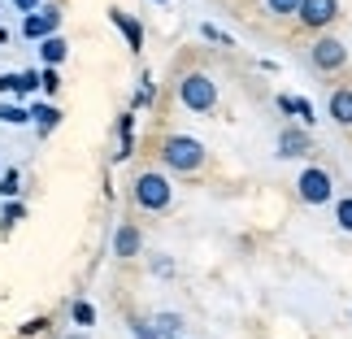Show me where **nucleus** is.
Returning a JSON list of instances; mask_svg holds the SVG:
<instances>
[{
  "instance_id": "f257e3e1",
  "label": "nucleus",
  "mask_w": 352,
  "mask_h": 339,
  "mask_svg": "<svg viewBox=\"0 0 352 339\" xmlns=\"http://www.w3.org/2000/svg\"><path fill=\"white\" fill-rule=\"evenodd\" d=\"M161 161L179 174H192V170L205 166V144L192 140V135H170V140L161 144Z\"/></svg>"
},
{
  "instance_id": "f03ea898",
  "label": "nucleus",
  "mask_w": 352,
  "mask_h": 339,
  "mask_svg": "<svg viewBox=\"0 0 352 339\" xmlns=\"http://www.w3.org/2000/svg\"><path fill=\"white\" fill-rule=\"evenodd\" d=\"M179 100H183L192 113H209L213 105H218V83H213L209 74L192 70V74H183V78H179Z\"/></svg>"
},
{
  "instance_id": "7ed1b4c3",
  "label": "nucleus",
  "mask_w": 352,
  "mask_h": 339,
  "mask_svg": "<svg viewBox=\"0 0 352 339\" xmlns=\"http://www.w3.org/2000/svg\"><path fill=\"white\" fill-rule=\"evenodd\" d=\"M170 179L166 174H140L135 179V200H140V209H153V213H161L170 205Z\"/></svg>"
},
{
  "instance_id": "20e7f679",
  "label": "nucleus",
  "mask_w": 352,
  "mask_h": 339,
  "mask_svg": "<svg viewBox=\"0 0 352 339\" xmlns=\"http://www.w3.org/2000/svg\"><path fill=\"white\" fill-rule=\"evenodd\" d=\"M296 192H300L305 205H327V200H331V174L318 170V166L300 170V179H296Z\"/></svg>"
},
{
  "instance_id": "39448f33",
  "label": "nucleus",
  "mask_w": 352,
  "mask_h": 339,
  "mask_svg": "<svg viewBox=\"0 0 352 339\" xmlns=\"http://www.w3.org/2000/svg\"><path fill=\"white\" fill-rule=\"evenodd\" d=\"M309 61H314L322 74H335V70H344V61H348V48H344L335 35H322L318 44L309 48Z\"/></svg>"
},
{
  "instance_id": "423d86ee",
  "label": "nucleus",
  "mask_w": 352,
  "mask_h": 339,
  "mask_svg": "<svg viewBox=\"0 0 352 339\" xmlns=\"http://www.w3.org/2000/svg\"><path fill=\"white\" fill-rule=\"evenodd\" d=\"M335 13H340V0H300L296 18H300L305 26H314V31H322V26L335 22Z\"/></svg>"
},
{
  "instance_id": "0eeeda50",
  "label": "nucleus",
  "mask_w": 352,
  "mask_h": 339,
  "mask_svg": "<svg viewBox=\"0 0 352 339\" xmlns=\"http://www.w3.org/2000/svg\"><path fill=\"white\" fill-rule=\"evenodd\" d=\"M61 26V13L52 9V5H44V9H35V13H26V22H22V35L26 39H44V35H52Z\"/></svg>"
},
{
  "instance_id": "6e6552de",
  "label": "nucleus",
  "mask_w": 352,
  "mask_h": 339,
  "mask_svg": "<svg viewBox=\"0 0 352 339\" xmlns=\"http://www.w3.org/2000/svg\"><path fill=\"white\" fill-rule=\"evenodd\" d=\"M109 18H113V26H118V31L126 35V48H131V52H140V48H144V26L135 22V18H126L122 9H109Z\"/></svg>"
},
{
  "instance_id": "1a4fd4ad",
  "label": "nucleus",
  "mask_w": 352,
  "mask_h": 339,
  "mask_svg": "<svg viewBox=\"0 0 352 339\" xmlns=\"http://www.w3.org/2000/svg\"><path fill=\"white\" fill-rule=\"evenodd\" d=\"M309 153V135L305 131H296V127H287L278 135V157H305Z\"/></svg>"
},
{
  "instance_id": "9d476101",
  "label": "nucleus",
  "mask_w": 352,
  "mask_h": 339,
  "mask_svg": "<svg viewBox=\"0 0 352 339\" xmlns=\"http://www.w3.org/2000/svg\"><path fill=\"white\" fill-rule=\"evenodd\" d=\"M331 118L340 122V127H352V91L348 87H340V91H331Z\"/></svg>"
},
{
  "instance_id": "9b49d317",
  "label": "nucleus",
  "mask_w": 352,
  "mask_h": 339,
  "mask_svg": "<svg viewBox=\"0 0 352 339\" xmlns=\"http://www.w3.org/2000/svg\"><path fill=\"white\" fill-rule=\"evenodd\" d=\"M113 252H118V256H135V252H140V230H135V226H118Z\"/></svg>"
},
{
  "instance_id": "f8f14e48",
  "label": "nucleus",
  "mask_w": 352,
  "mask_h": 339,
  "mask_svg": "<svg viewBox=\"0 0 352 339\" xmlns=\"http://www.w3.org/2000/svg\"><path fill=\"white\" fill-rule=\"evenodd\" d=\"M39 57L48 65H61L65 61V39L61 35H44V44H39Z\"/></svg>"
},
{
  "instance_id": "ddd939ff",
  "label": "nucleus",
  "mask_w": 352,
  "mask_h": 339,
  "mask_svg": "<svg viewBox=\"0 0 352 339\" xmlns=\"http://www.w3.org/2000/svg\"><path fill=\"white\" fill-rule=\"evenodd\" d=\"M278 109H283V113H296L300 122H314V105H309L305 96H300V100H296V96H278Z\"/></svg>"
},
{
  "instance_id": "4468645a",
  "label": "nucleus",
  "mask_w": 352,
  "mask_h": 339,
  "mask_svg": "<svg viewBox=\"0 0 352 339\" xmlns=\"http://www.w3.org/2000/svg\"><path fill=\"white\" fill-rule=\"evenodd\" d=\"M31 118H35V127L48 135V131L61 122V109H52V105H35V109H31Z\"/></svg>"
},
{
  "instance_id": "2eb2a0df",
  "label": "nucleus",
  "mask_w": 352,
  "mask_h": 339,
  "mask_svg": "<svg viewBox=\"0 0 352 339\" xmlns=\"http://www.w3.org/2000/svg\"><path fill=\"white\" fill-rule=\"evenodd\" d=\"M0 122H5V127H22V122H31V109H22V105H0Z\"/></svg>"
},
{
  "instance_id": "dca6fc26",
  "label": "nucleus",
  "mask_w": 352,
  "mask_h": 339,
  "mask_svg": "<svg viewBox=\"0 0 352 339\" xmlns=\"http://www.w3.org/2000/svg\"><path fill=\"white\" fill-rule=\"evenodd\" d=\"M153 327H157L161 335H179V331H183V318H179V314H157Z\"/></svg>"
},
{
  "instance_id": "f3484780",
  "label": "nucleus",
  "mask_w": 352,
  "mask_h": 339,
  "mask_svg": "<svg viewBox=\"0 0 352 339\" xmlns=\"http://www.w3.org/2000/svg\"><path fill=\"white\" fill-rule=\"evenodd\" d=\"M265 9L274 13V18H296V9H300V0H265Z\"/></svg>"
},
{
  "instance_id": "a211bd4d",
  "label": "nucleus",
  "mask_w": 352,
  "mask_h": 339,
  "mask_svg": "<svg viewBox=\"0 0 352 339\" xmlns=\"http://www.w3.org/2000/svg\"><path fill=\"white\" fill-rule=\"evenodd\" d=\"M335 222H340V230H352V196L335 200Z\"/></svg>"
},
{
  "instance_id": "6ab92c4d",
  "label": "nucleus",
  "mask_w": 352,
  "mask_h": 339,
  "mask_svg": "<svg viewBox=\"0 0 352 339\" xmlns=\"http://www.w3.org/2000/svg\"><path fill=\"white\" fill-rule=\"evenodd\" d=\"M74 322H78V327H91V322H96V309H91L87 300H78L74 305Z\"/></svg>"
},
{
  "instance_id": "aec40b11",
  "label": "nucleus",
  "mask_w": 352,
  "mask_h": 339,
  "mask_svg": "<svg viewBox=\"0 0 352 339\" xmlns=\"http://www.w3.org/2000/svg\"><path fill=\"white\" fill-rule=\"evenodd\" d=\"M0 196H18V170H9L5 179H0Z\"/></svg>"
},
{
  "instance_id": "412c9836",
  "label": "nucleus",
  "mask_w": 352,
  "mask_h": 339,
  "mask_svg": "<svg viewBox=\"0 0 352 339\" xmlns=\"http://www.w3.org/2000/svg\"><path fill=\"white\" fill-rule=\"evenodd\" d=\"M39 87H44V91H57V87H61V78H57V70H52V65L39 74Z\"/></svg>"
},
{
  "instance_id": "4be33fe9",
  "label": "nucleus",
  "mask_w": 352,
  "mask_h": 339,
  "mask_svg": "<svg viewBox=\"0 0 352 339\" xmlns=\"http://www.w3.org/2000/svg\"><path fill=\"white\" fill-rule=\"evenodd\" d=\"M135 339H161L153 322H135Z\"/></svg>"
},
{
  "instance_id": "5701e85b",
  "label": "nucleus",
  "mask_w": 352,
  "mask_h": 339,
  "mask_svg": "<svg viewBox=\"0 0 352 339\" xmlns=\"http://www.w3.org/2000/svg\"><path fill=\"white\" fill-rule=\"evenodd\" d=\"M200 35H205V39H213V44H231V35H222L218 26H200Z\"/></svg>"
},
{
  "instance_id": "b1692460",
  "label": "nucleus",
  "mask_w": 352,
  "mask_h": 339,
  "mask_svg": "<svg viewBox=\"0 0 352 339\" xmlns=\"http://www.w3.org/2000/svg\"><path fill=\"white\" fill-rule=\"evenodd\" d=\"M22 218V205H5V222H18Z\"/></svg>"
},
{
  "instance_id": "393cba45",
  "label": "nucleus",
  "mask_w": 352,
  "mask_h": 339,
  "mask_svg": "<svg viewBox=\"0 0 352 339\" xmlns=\"http://www.w3.org/2000/svg\"><path fill=\"white\" fill-rule=\"evenodd\" d=\"M13 5H18L22 13H35V9H39V0H13Z\"/></svg>"
},
{
  "instance_id": "a878e982",
  "label": "nucleus",
  "mask_w": 352,
  "mask_h": 339,
  "mask_svg": "<svg viewBox=\"0 0 352 339\" xmlns=\"http://www.w3.org/2000/svg\"><path fill=\"white\" fill-rule=\"evenodd\" d=\"M5 39H9V31H0V44H5Z\"/></svg>"
},
{
  "instance_id": "bb28decb",
  "label": "nucleus",
  "mask_w": 352,
  "mask_h": 339,
  "mask_svg": "<svg viewBox=\"0 0 352 339\" xmlns=\"http://www.w3.org/2000/svg\"><path fill=\"white\" fill-rule=\"evenodd\" d=\"M153 5H166V0H153Z\"/></svg>"
}]
</instances>
